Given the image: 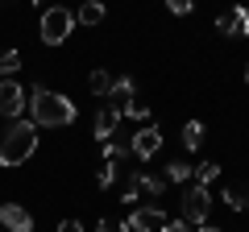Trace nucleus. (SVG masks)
<instances>
[{
  "mask_svg": "<svg viewBox=\"0 0 249 232\" xmlns=\"http://www.w3.org/2000/svg\"><path fill=\"white\" fill-rule=\"evenodd\" d=\"M75 116H79V108H75L71 96L50 91V87H42V83L29 87V120H34L37 129H67V125H75Z\"/></svg>",
  "mask_w": 249,
  "mask_h": 232,
  "instance_id": "nucleus-1",
  "label": "nucleus"
},
{
  "mask_svg": "<svg viewBox=\"0 0 249 232\" xmlns=\"http://www.w3.org/2000/svg\"><path fill=\"white\" fill-rule=\"evenodd\" d=\"M37 153V125L34 120H13L0 133V166H25Z\"/></svg>",
  "mask_w": 249,
  "mask_h": 232,
  "instance_id": "nucleus-2",
  "label": "nucleus"
},
{
  "mask_svg": "<svg viewBox=\"0 0 249 232\" xmlns=\"http://www.w3.org/2000/svg\"><path fill=\"white\" fill-rule=\"evenodd\" d=\"M71 29H75V13L71 9L54 4V9L42 13V42L46 46H62L67 37H71Z\"/></svg>",
  "mask_w": 249,
  "mask_h": 232,
  "instance_id": "nucleus-3",
  "label": "nucleus"
},
{
  "mask_svg": "<svg viewBox=\"0 0 249 232\" xmlns=\"http://www.w3.org/2000/svg\"><path fill=\"white\" fill-rule=\"evenodd\" d=\"M212 212V191L199 187V182H187L183 187V220L187 224H204Z\"/></svg>",
  "mask_w": 249,
  "mask_h": 232,
  "instance_id": "nucleus-4",
  "label": "nucleus"
},
{
  "mask_svg": "<svg viewBox=\"0 0 249 232\" xmlns=\"http://www.w3.org/2000/svg\"><path fill=\"white\" fill-rule=\"evenodd\" d=\"M25 104H29V96H25V87H21L17 79H0V116H9V120H21Z\"/></svg>",
  "mask_w": 249,
  "mask_h": 232,
  "instance_id": "nucleus-5",
  "label": "nucleus"
},
{
  "mask_svg": "<svg viewBox=\"0 0 249 232\" xmlns=\"http://www.w3.org/2000/svg\"><path fill=\"white\" fill-rule=\"evenodd\" d=\"M129 145H133V158H137V162H150L154 153L162 149V129H158V125H142Z\"/></svg>",
  "mask_w": 249,
  "mask_h": 232,
  "instance_id": "nucleus-6",
  "label": "nucleus"
},
{
  "mask_svg": "<svg viewBox=\"0 0 249 232\" xmlns=\"http://www.w3.org/2000/svg\"><path fill=\"white\" fill-rule=\"evenodd\" d=\"M216 29H220L224 37H249V9L237 4V9L220 13V17H216Z\"/></svg>",
  "mask_w": 249,
  "mask_h": 232,
  "instance_id": "nucleus-7",
  "label": "nucleus"
},
{
  "mask_svg": "<svg viewBox=\"0 0 249 232\" xmlns=\"http://www.w3.org/2000/svg\"><path fill=\"white\" fill-rule=\"evenodd\" d=\"M166 224V212H162V203H154V207H137L129 220H124V228L129 232H154V228H162Z\"/></svg>",
  "mask_w": 249,
  "mask_h": 232,
  "instance_id": "nucleus-8",
  "label": "nucleus"
},
{
  "mask_svg": "<svg viewBox=\"0 0 249 232\" xmlns=\"http://www.w3.org/2000/svg\"><path fill=\"white\" fill-rule=\"evenodd\" d=\"M0 228L4 232H34V215L21 203H4L0 207Z\"/></svg>",
  "mask_w": 249,
  "mask_h": 232,
  "instance_id": "nucleus-9",
  "label": "nucleus"
},
{
  "mask_svg": "<svg viewBox=\"0 0 249 232\" xmlns=\"http://www.w3.org/2000/svg\"><path fill=\"white\" fill-rule=\"evenodd\" d=\"M116 125H121V108H116L112 99H108V104L96 112V133H91V137H96V141H112Z\"/></svg>",
  "mask_w": 249,
  "mask_h": 232,
  "instance_id": "nucleus-10",
  "label": "nucleus"
},
{
  "mask_svg": "<svg viewBox=\"0 0 249 232\" xmlns=\"http://www.w3.org/2000/svg\"><path fill=\"white\" fill-rule=\"evenodd\" d=\"M104 17H108L104 0H83V4H79V13H75V21H79V25H100Z\"/></svg>",
  "mask_w": 249,
  "mask_h": 232,
  "instance_id": "nucleus-11",
  "label": "nucleus"
},
{
  "mask_svg": "<svg viewBox=\"0 0 249 232\" xmlns=\"http://www.w3.org/2000/svg\"><path fill=\"white\" fill-rule=\"evenodd\" d=\"M137 187H142V195L162 199V191H166V179H162V174H145V170H137Z\"/></svg>",
  "mask_w": 249,
  "mask_h": 232,
  "instance_id": "nucleus-12",
  "label": "nucleus"
},
{
  "mask_svg": "<svg viewBox=\"0 0 249 232\" xmlns=\"http://www.w3.org/2000/svg\"><path fill=\"white\" fill-rule=\"evenodd\" d=\"M166 182H196V166H187V162H166Z\"/></svg>",
  "mask_w": 249,
  "mask_h": 232,
  "instance_id": "nucleus-13",
  "label": "nucleus"
},
{
  "mask_svg": "<svg viewBox=\"0 0 249 232\" xmlns=\"http://www.w3.org/2000/svg\"><path fill=\"white\" fill-rule=\"evenodd\" d=\"M133 91H137V83L129 79V75H124V79H112V91H108V99H112V104L121 108L124 99H133Z\"/></svg>",
  "mask_w": 249,
  "mask_h": 232,
  "instance_id": "nucleus-14",
  "label": "nucleus"
},
{
  "mask_svg": "<svg viewBox=\"0 0 249 232\" xmlns=\"http://www.w3.org/2000/svg\"><path fill=\"white\" fill-rule=\"evenodd\" d=\"M88 87H91V96H104L108 99V91H112V75H108V71H91L88 75Z\"/></svg>",
  "mask_w": 249,
  "mask_h": 232,
  "instance_id": "nucleus-15",
  "label": "nucleus"
},
{
  "mask_svg": "<svg viewBox=\"0 0 249 232\" xmlns=\"http://www.w3.org/2000/svg\"><path fill=\"white\" fill-rule=\"evenodd\" d=\"M21 71V54L17 50H0V79H13Z\"/></svg>",
  "mask_w": 249,
  "mask_h": 232,
  "instance_id": "nucleus-16",
  "label": "nucleus"
},
{
  "mask_svg": "<svg viewBox=\"0 0 249 232\" xmlns=\"http://www.w3.org/2000/svg\"><path fill=\"white\" fill-rule=\"evenodd\" d=\"M183 145L187 149H199V145H204V125H199V120H187L183 125Z\"/></svg>",
  "mask_w": 249,
  "mask_h": 232,
  "instance_id": "nucleus-17",
  "label": "nucleus"
},
{
  "mask_svg": "<svg viewBox=\"0 0 249 232\" xmlns=\"http://www.w3.org/2000/svg\"><path fill=\"white\" fill-rule=\"evenodd\" d=\"M220 179V166H216V162H199L196 166V182L199 187H208V182H216Z\"/></svg>",
  "mask_w": 249,
  "mask_h": 232,
  "instance_id": "nucleus-18",
  "label": "nucleus"
},
{
  "mask_svg": "<svg viewBox=\"0 0 249 232\" xmlns=\"http://www.w3.org/2000/svg\"><path fill=\"white\" fill-rule=\"evenodd\" d=\"M116 170H121V166H116V162H104V166L96 170V187H100V191H108V187H112V182H116Z\"/></svg>",
  "mask_w": 249,
  "mask_h": 232,
  "instance_id": "nucleus-19",
  "label": "nucleus"
},
{
  "mask_svg": "<svg viewBox=\"0 0 249 232\" xmlns=\"http://www.w3.org/2000/svg\"><path fill=\"white\" fill-rule=\"evenodd\" d=\"M121 116H129V120H145L150 108H145L142 99H124V104H121Z\"/></svg>",
  "mask_w": 249,
  "mask_h": 232,
  "instance_id": "nucleus-20",
  "label": "nucleus"
},
{
  "mask_svg": "<svg viewBox=\"0 0 249 232\" xmlns=\"http://www.w3.org/2000/svg\"><path fill=\"white\" fill-rule=\"evenodd\" d=\"M224 203H229L232 212H249V199L241 195V191H224Z\"/></svg>",
  "mask_w": 249,
  "mask_h": 232,
  "instance_id": "nucleus-21",
  "label": "nucleus"
},
{
  "mask_svg": "<svg viewBox=\"0 0 249 232\" xmlns=\"http://www.w3.org/2000/svg\"><path fill=\"white\" fill-rule=\"evenodd\" d=\"M166 9L175 17H187V13H196V0H166Z\"/></svg>",
  "mask_w": 249,
  "mask_h": 232,
  "instance_id": "nucleus-22",
  "label": "nucleus"
},
{
  "mask_svg": "<svg viewBox=\"0 0 249 232\" xmlns=\"http://www.w3.org/2000/svg\"><path fill=\"white\" fill-rule=\"evenodd\" d=\"M158 232H191V224H187V220H166Z\"/></svg>",
  "mask_w": 249,
  "mask_h": 232,
  "instance_id": "nucleus-23",
  "label": "nucleus"
},
{
  "mask_svg": "<svg viewBox=\"0 0 249 232\" xmlns=\"http://www.w3.org/2000/svg\"><path fill=\"white\" fill-rule=\"evenodd\" d=\"M96 232H129V228H124L121 220H100V224H96Z\"/></svg>",
  "mask_w": 249,
  "mask_h": 232,
  "instance_id": "nucleus-24",
  "label": "nucleus"
},
{
  "mask_svg": "<svg viewBox=\"0 0 249 232\" xmlns=\"http://www.w3.org/2000/svg\"><path fill=\"white\" fill-rule=\"evenodd\" d=\"M58 232H83V224H79V220H62Z\"/></svg>",
  "mask_w": 249,
  "mask_h": 232,
  "instance_id": "nucleus-25",
  "label": "nucleus"
},
{
  "mask_svg": "<svg viewBox=\"0 0 249 232\" xmlns=\"http://www.w3.org/2000/svg\"><path fill=\"white\" fill-rule=\"evenodd\" d=\"M196 232H224V228H212V224H199Z\"/></svg>",
  "mask_w": 249,
  "mask_h": 232,
  "instance_id": "nucleus-26",
  "label": "nucleus"
},
{
  "mask_svg": "<svg viewBox=\"0 0 249 232\" xmlns=\"http://www.w3.org/2000/svg\"><path fill=\"white\" fill-rule=\"evenodd\" d=\"M245 83H249V63H245Z\"/></svg>",
  "mask_w": 249,
  "mask_h": 232,
  "instance_id": "nucleus-27",
  "label": "nucleus"
},
{
  "mask_svg": "<svg viewBox=\"0 0 249 232\" xmlns=\"http://www.w3.org/2000/svg\"><path fill=\"white\" fill-rule=\"evenodd\" d=\"M29 4H42V0H29Z\"/></svg>",
  "mask_w": 249,
  "mask_h": 232,
  "instance_id": "nucleus-28",
  "label": "nucleus"
},
{
  "mask_svg": "<svg viewBox=\"0 0 249 232\" xmlns=\"http://www.w3.org/2000/svg\"><path fill=\"white\" fill-rule=\"evenodd\" d=\"M0 232H4V228H0Z\"/></svg>",
  "mask_w": 249,
  "mask_h": 232,
  "instance_id": "nucleus-29",
  "label": "nucleus"
}]
</instances>
